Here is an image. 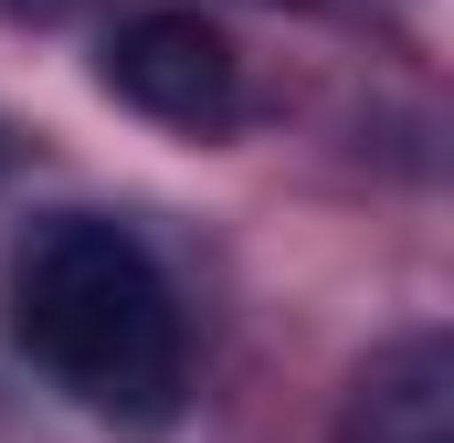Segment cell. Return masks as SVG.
<instances>
[{"instance_id":"obj_2","label":"cell","mask_w":454,"mask_h":443,"mask_svg":"<svg viewBox=\"0 0 454 443\" xmlns=\"http://www.w3.org/2000/svg\"><path fill=\"white\" fill-rule=\"evenodd\" d=\"M96 74H106L116 106L159 116L180 137H223L243 116V53L223 43V21H201V11H137V21H116Z\"/></svg>"},{"instance_id":"obj_3","label":"cell","mask_w":454,"mask_h":443,"mask_svg":"<svg viewBox=\"0 0 454 443\" xmlns=\"http://www.w3.org/2000/svg\"><path fill=\"white\" fill-rule=\"evenodd\" d=\"M339 443H454V338L444 328L380 338L339 401Z\"/></svg>"},{"instance_id":"obj_4","label":"cell","mask_w":454,"mask_h":443,"mask_svg":"<svg viewBox=\"0 0 454 443\" xmlns=\"http://www.w3.org/2000/svg\"><path fill=\"white\" fill-rule=\"evenodd\" d=\"M74 0H0V21H64Z\"/></svg>"},{"instance_id":"obj_1","label":"cell","mask_w":454,"mask_h":443,"mask_svg":"<svg viewBox=\"0 0 454 443\" xmlns=\"http://www.w3.org/2000/svg\"><path fill=\"white\" fill-rule=\"evenodd\" d=\"M0 328L11 348L116 433L180 423L191 391V328L169 296V264L106 212H43L11 232L0 264Z\"/></svg>"}]
</instances>
